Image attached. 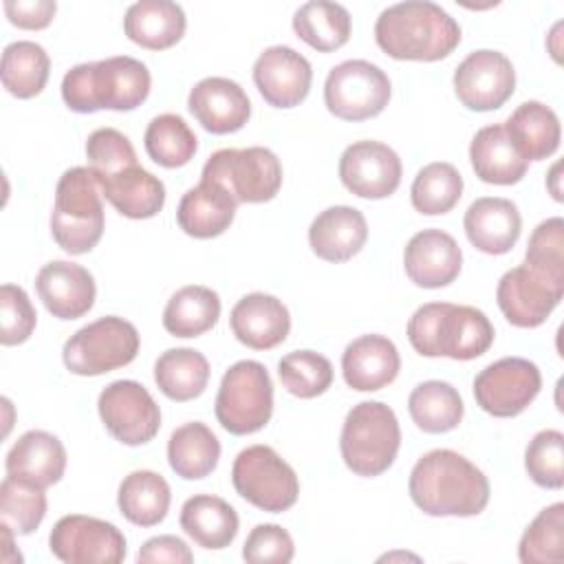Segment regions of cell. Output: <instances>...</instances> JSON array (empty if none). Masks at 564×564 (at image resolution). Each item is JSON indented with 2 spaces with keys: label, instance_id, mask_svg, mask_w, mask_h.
<instances>
[{
  "label": "cell",
  "instance_id": "6da1fadb",
  "mask_svg": "<svg viewBox=\"0 0 564 564\" xmlns=\"http://www.w3.org/2000/svg\"><path fill=\"white\" fill-rule=\"evenodd\" d=\"M408 491L412 502L434 518L478 516L489 502L487 476L454 449L423 454L410 471Z\"/></svg>",
  "mask_w": 564,
  "mask_h": 564
},
{
  "label": "cell",
  "instance_id": "7a4b0ae2",
  "mask_svg": "<svg viewBox=\"0 0 564 564\" xmlns=\"http://www.w3.org/2000/svg\"><path fill=\"white\" fill-rule=\"evenodd\" d=\"M375 40L394 59L438 62L460 44V26L436 2L405 0L379 13Z\"/></svg>",
  "mask_w": 564,
  "mask_h": 564
},
{
  "label": "cell",
  "instance_id": "3957f363",
  "mask_svg": "<svg viewBox=\"0 0 564 564\" xmlns=\"http://www.w3.org/2000/svg\"><path fill=\"white\" fill-rule=\"evenodd\" d=\"M152 77L141 59L115 55L77 64L62 79L64 104L79 115L97 110H134L150 95Z\"/></svg>",
  "mask_w": 564,
  "mask_h": 564
},
{
  "label": "cell",
  "instance_id": "277c9868",
  "mask_svg": "<svg viewBox=\"0 0 564 564\" xmlns=\"http://www.w3.org/2000/svg\"><path fill=\"white\" fill-rule=\"evenodd\" d=\"M494 335L489 317L467 304L427 302L408 322V339L423 357L469 361L489 350Z\"/></svg>",
  "mask_w": 564,
  "mask_h": 564
},
{
  "label": "cell",
  "instance_id": "5b68a950",
  "mask_svg": "<svg viewBox=\"0 0 564 564\" xmlns=\"http://www.w3.org/2000/svg\"><path fill=\"white\" fill-rule=\"evenodd\" d=\"M97 174L86 165L66 170L55 187L51 236L70 256L88 253L104 236V203Z\"/></svg>",
  "mask_w": 564,
  "mask_h": 564
},
{
  "label": "cell",
  "instance_id": "8992f818",
  "mask_svg": "<svg viewBox=\"0 0 564 564\" xmlns=\"http://www.w3.org/2000/svg\"><path fill=\"white\" fill-rule=\"evenodd\" d=\"M401 447V427L390 405L361 401L344 419L339 452L346 467L364 478L388 471Z\"/></svg>",
  "mask_w": 564,
  "mask_h": 564
},
{
  "label": "cell",
  "instance_id": "52a82bcc",
  "mask_svg": "<svg viewBox=\"0 0 564 564\" xmlns=\"http://www.w3.org/2000/svg\"><path fill=\"white\" fill-rule=\"evenodd\" d=\"M214 412L229 434L245 436L260 432L273 414V383L269 370L253 359L229 366L220 379Z\"/></svg>",
  "mask_w": 564,
  "mask_h": 564
},
{
  "label": "cell",
  "instance_id": "ba28073f",
  "mask_svg": "<svg viewBox=\"0 0 564 564\" xmlns=\"http://www.w3.org/2000/svg\"><path fill=\"white\" fill-rule=\"evenodd\" d=\"M137 352L139 330L134 324L117 315H106L75 330L62 348V359L68 372L97 377L128 366Z\"/></svg>",
  "mask_w": 564,
  "mask_h": 564
},
{
  "label": "cell",
  "instance_id": "9c48e42d",
  "mask_svg": "<svg viewBox=\"0 0 564 564\" xmlns=\"http://www.w3.org/2000/svg\"><path fill=\"white\" fill-rule=\"evenodd\" d=\"M203 181L223 185L238 203H267L282 187V163L269 148H223L203 165Z\"/></svg>",
  "mask_w": 564,
  "mask_h": 564
},
{
  "label": "cell",
  "instance_id": "30bf717a",
  "mask_svg": "<svg viewBox=\"0 0 564 564\" xmlns=\"http://www.w3.org/2000/svg\"><path fill=\"white\" fill-rule=\"evenodd\" d=\"M231 482L240 498L269 513L291 509L300 496L295 469L269 445L245 447L231 465Z\"/></svg>",
  "mask_w": 564,
  "mask_h": 564
},
{
  "label": "cell",
  "instance_id": "8fae6325",
  "mask_svg": "<svg viewBox=\"0 0 564 564\" xmlns=\"http://www.w3.org/2000/svg\"><path fill=\"white\" fill-rule=\"evenodd\" d=\"M390 77L368 59H346L330 68L324 82V104L344 121L372 119L390 101Z\"/></svg>",
  "mask_w": 564,
  "mask_h": 564
},
{
  "label": "cell",
  "instance_id": "7c38bea8",
  "mask_svg": "<svg viewBox=\"0 0 564 564\" xmlns=\"http://www.w3.org/2000/svg\"><path fill=\"white\" fill-rule=\"evenodd\" d=\"M542 388L540 368L524 357H502L474 379V399L491 416L509 419L524 412Z\"/></svg>",
  "mask_w": 564,
  "mask_h": 564
},
{
  "label": "cell",
  "instance_id": "4fadbf2b",
  "mask_svg": "<svg viewBox=\"0 0 564 564\" xmlns=\"http://www.w3.org/2000/svg\"><path fill=\"white\" fill-rule=\"evenodd\" d=\"M97 410L104 427L123 445H145L159 434L161 410L139 381L117 379L108 383L97 399Z\"/></svg>",
  "mask_w": 564,
  "mask_h": 564
},
{
  "label": "cell",
  "instance_id": "5bb4252c",
  "mask_svg": "<svg viewBox=\"0 0 564 564\" xmlns=\"http://www.w3.org/2000/svg\"><path fill=\"white\" fill-rule=\"evenodd\" d=\"M48 549L66 564H119L126 557V535L112 522L70 513L51 529Z\"/></svg>",
  "mask_w": 564,
  "mask_h": 564
},
{
  "label": "cell",
  "instance_id": "9a60e30c",
  "mask_svg": "<svg viewBox=\"0 0 564 564\" xmlns=\"http://www.w3.org/2000/svg\"><path fill=\"white\" fill-rule=\"evenodd\" d=\"M513 64L500 51L478 48L469 53L454 70V93L467 110H498L513 95Z\"/></svg>",
  "mask_w": 564,
  "mask_h": 564
},
{
  "label": "cell",
  "instance_id": "2e32d148",
  "mask_svg": "<svg viewBox=\"0 0 564 564\" xmlns=\"http://www.w3.org/2000/svg\"><path fill=\"white\" fill-rule=\"evenodd\" d=\"M564 295V284L553 282L524 262L502 273L496 302L509 324L518 328H538L546 322Z\"/></svg>",
  "mask_w": 564,
  "mask_h": 564
},
{
  "label": "cell",
  "instance_id": "e0dca14e",
  "mask_svg": "<svg viewBox=\"0 0 564 564\" xmlns=\"http://www.w3.org/2000/svg\"><path fill=\"white\" fill-rule=\"evenodd\" d=\"M401 159L381 141H355L339 156V178L359 198L379 200L397 192Z\"/></svg>",
  "mask_w": 564,
  "mask_h": 564
},
{
  "label": "cell",
  "instance_id": "ac0fdd59",
  "mask_svg": "<svg viewBox=\"0 0 564 564\" xmlns=\"http://www.w3.org/2000/svg\"><path fill=\"white\" fill-rule=\"evenodd\" d=\"M313 70L308 59L291 46H269L253 64V84L273 108H293L311 90Z\"/></svg>",
  "mask_w": 564,
  "mask_h": 564
},
{
  "label": "cell",
  "instance_id": "d6986e66",
  "mask_svg": "<svg viewBox=\"0 0 564 564\" xmlns=\"http://www.w3.org/2000/svg\"><path fill=\"white\" fill-rule=\"evenodd\" d=\"M35 289L46 311L57 319H77L86 315L97 295L93 273L68 260H51L35 275Z\"/></svg>",
  "mask_w": 564,
  "mask_h": 564
},
{
  "label": "cell",
  "instance_id": "ffe728a7",
  "mask_svg": "<svg viewBox=\"0 0 564 564\" xmlns=\"http://www.w3.org/2000/svg\"><path fill=\"white\" fill-rule=\"evenodd\" d=\"M187 108L212 134L238 132L251 117V101L245 88L227 77H205L196 82L189 90Z\"/></svg>",
  "mask_w": 564,
  "mask_h": 564
},
{
  "label": "cell",
  "instance_id": "44dd1931",
  "mask_svg": "<svg viewBox=\"0 0 564 564\" xmlns=\"http://www.w3.org/2000/svg\"><path fill=\"white\" fill-rule=\"evenodd\" d=\"M463 267V251L454 236L443 229H423L414 234L403 251L405 275L423 289L452 284Z\"/></svg>",
  "mask_w": 564,
  "mask_h": 564
},
{
  "label": "cell",
  "instance_id": "7402d4cb",
  "mask_svg": "<svg viewBox=\"0 0 564 564\" xmlns=\"http://www.w3.org/2000/svg\"><path fill=\"white\" fill-rule=\"evenodd\" d=\"M229 326L236 339L247 348L271 350L286 339L291 330V315L275 295L247 293L234 304Z\"/></svg>",
  "mask_w": 564,
  "mask_h": 564
},
{
  "label": "cell",
  "instance_id": "603a6c76",
  "mask_svg": "<svg viewBox=\"0 0 564 564\" xmlns=\"http://www.w3.org/2000/svg\"><path fill=\"white\" fill-rule=\"evenodd\" d=\"M401 370V357L392 339L370 333L352 339L341 355V375L357 392H377L390 386Z\"/></svg>",
  "mask_w": 564,
  "mask_h": 564
},
{
  "label": "cell",
  "instance_id": "cb8c5ba5",
  "mask_svg": "<svg viewBox=\"0 0 564 564\" xmlns=\"http://www.w3.org/2000/svg\"><path fill=\"white\" fill-rule=\"evenodd\" d=\"M467 240L482 253L502 256L520 238L522 218L513 200L500 196L476 198L463 218Z\"/></svg>",
  "mask_w": 564,
  "mask_h": 564
},
{
  "label": "cell",
  "instance_id": "d4e9b609",
  "mask_svg": "<svg viewBox=\"0 0 564 564\" xmlns=\"http://www.w3.org/2000/svg\"><path fill=\"white\" fill-rule=\"evenodd\" d=\"M4 467L7 476L46 489L62 480L66 471V449L55 434L29 430L11 445Z\"/></svg>",
  "mask_w": 564,
  "mask_h": 564
},
{
  "label": "cell",
  "instance_id": "484cf974",
  "mask_svg": "<svg viewBox=\"0 0 564 564\" xmlns=\"http://www.w3.org/2000/svg\"><path fill=\"white\" fill-rule=\"evenodd\" d=\"M368 240L366 216L350 205H335L319 212L308 227L313 253L326 262H346Z\"/></svg>",
  "mask_w": 564,
  "mask_h": 564
},
{
  "label": "cell",
  "instance_id": "4316f807",
  "mask_svg": "<svg viewBox=\"0 0 564 564\" xmlns=\"http://www.w3.org/2000/svg\"><path fill=\"white\" fill-rule=\"evenodd\" d=\"M238 200L218 183L203 181L189 187L176 207L178 227L198 240L225 234L236 216Z\"/></svg>",
  "mask_w": 564,
  "mask_h": 564
},
{
  "label": "cell",
  "instance_id": "83f0119b",
  "mask_svg": "<svg viewBox=\"0 0 564 564\" xmlns=\"http://www.w3.org/2000/svg\"><path fill=\"white\" fill-rule=\"evenodd\" d=\"M187 20L181 4L170 0H139L128 7L123 31L130 42L148 51H165L181 42Z\"/></svg>",
  "mask_w": 564,
  "mask_h": 564
},
{
  "label": "cell",
  "instance_id": "f1b7e54d",
  "mask_svg": "<svg viewBox=\"0 0 564 564\" xmlns=\"http://www.w3.org/2000/svg\"><path fill=\"white\" fill-rule=\"evenodd\" d=\"M104 198L126 218L143 220L156 216L165 205V185L139 163L108 178H99Z\"/></svg>",
  "mask_w": 564,
  "mask_h": 564
},
{
  "label": "cell",
  "instance_id": "f546056e",
  "mask_svg": "<svg viewBox=\"0 0 564 564\" xmlns=\"http://www.w3.org/2000/svg\"><path fill=\"white\" fill-rule=\"evenodd\" d=\"M181 529L203 549L220 551L227 549L238 535L236 509L212 494H196L181 507Z\"/></svg>",
  "mask_w": 564,
  "mask_h": 564
},
{
  "label": "cell",
  "instance_id": "4dcf8cb0",
  "mask_svg": "<svg viewBox=\"0 0 564 564\" xmlns=\"http://www.w3.org/2000/svg\"><path fill=\"white\" fill-rule=\"evenodd\" d=\"M502 126L516 152L527 163L549 159L560 148V119L542 101H522Z\"/></svg>",
  "mask_w": 564,
  "mask_h": 564
},
{
  "label": "cell",
  "instance_id": "1f68e13d",
  "mask_svg": "<svg viewBox=\"0 0 564 564\" xmlns=\"http://www.w3.org/2000/svg\"><path fill=\"white\" fill-rule=\"evenodd\" d=\"M469 161L476 176L491 185H513L522 181L529 163L516 152L502 123L480 128L469 143Z\"/></svg>",
  "mask_w": 564,
  "mask_h": 564
},
{
  "label": "cell",
  "instance_id": "d6a6232c",
  "mask_svg": "<svg viewBox=\"0 0 564 564\" xmlns=\"http://www.w3.org/2000/svg\"><path fill=\"white\" fill-rule=\"evenodd\" d=\"M172 502L167 480L152 469L130 471L117 491L121 516L137 527H154L165 520Z\"/></svg>",
  "mask_w": 564,
  "mask_h": 564
},
{
  "label": "cell",
  "instance_id": "836d02e7",
  "mask_svg": "<svg viewBox=\"0 0 564 564\" xmlns=\"http://www.w3.org/2000/svg\"><path fill=\"white\" fill-rule=\"evenodd\" d=\"M218 458L220 443L205 423L189 421L170 434L167 463L176 476L200 480L216 469Z\"/></svg>",
  "mask_w": 564,
  "mask_h": 564
},
{
  "label": "cell",
  "instance_id": "e575fe53",
  "mask_svg": "<svg viewBox=\"0 0 564 564\" xmlns=\"http://www.w3.org/2000/svg\"><path fill=\"white\" fill-rule=\"evenodd\" d=\"M220 317V297L203 284L178 289L163 308V328L174 337H198L216 326Z\"/></svg>",
  "mask_w": 564,
  "mask_h": 564
},
{
  "label": "cell",
  "instance_id": "d590c367",
  "mask_svg": "<svg viewBox=\"0 0 564 564\" xmlns=\"http://www.w3.org/2000/svg\"><path fill=\"white\" fill-rule=\"evenodd\" d=\"M154 381L167 399L192 401L207 388L209 361L194 348H170L154 364Z\"/></svg>",
  "mask_w": 564,
  "mask_h": 564
},
{
  "label": "cell",
  "instance_id": "8d00e7d4",
  "mask_svg": "<svg viewBox=\"0 0 564 564\" xmlns=\"http://www.w3.org/2000/svg\"><path fill=\"white\" fill-rule=\"evenodd\" d=\"M408 412L419 430L427 434H445L458 427L465 414V405L452 383L430 379L410 392Z\"/></svg>",
  "mask_w": 564,
  "mask_h": 564
},
{
  "label": "cell",
  "instance_id": "74e56055",
  "mask_svg": "<svg viewBox=\"0 0 564 564\" xmlns=\"http://www.w3.org/2000/svg\"><path fill=\"white\" fill-rule=\"evenodd\" d=\"M293 31L311 48L330 53L350 37V13L339 2L311 0L293 13Z\"/></svg>",
  "mask_w": 564,
  "mask_h": 564
},
{
  "label": "cell",
  "instance_id": "f35d334b",
  "mask_svg": "<svg viewBox=\"0 0 564 564\" xmlns=\"http://www.w3.org/2000/svg\"><path fill=\"white\" fill-rule=\"evenodd\" d=\"M51 59L44 46L31 40H18L4 46L0 77L2 86L18 99L40 95L48 82Z\"/></svg>",
  "mask_w": 564,
  "mask_h": 564
},
{
  "label": "cell",
  "instance_id": "ab89813d",
  "mask_svg": "<svg viewBox=\"0 0 564 564\" xmlns=\"http://www.w3.org/2000/svg\"><path fill=\"white\" fill-rule=\"evenodd\" d=\"M143 145L156 165L174 170L187 165L194 159L198 139L181 115L163 112L148 123Z\"/></svg>",
  "mask_w": 564,
  "mask_h": 564
},
{
  "label": "cell",
  "instance_id": "60d3db41",
  "mask_svg": "<svg viewBox=\"0 0 564 564\" xmlns=\"http://www.w3.org/2000/svg\"><path fill=\"white\" fill-rule=\"evenodd\" d=\"M463 196L460 172L445 161H434L421 167L410 187L412 207L425 216H441L456 207Z\"/></svg>",
  "mask_w": 564,
  "mask_h": 564
},
{
  "label": "cell",
  "instance_id": "b9f144b4",
  "mask_svg": "<svg viewBox=\"0 0 564 564\" xmlns=\"http://www.w3.org/2000/svg\"><path fill=\"white\" fill-rule=\"evenodd\" d=\"M518 557L522 564H551L564 557V502L544 507L524 529Z\"/></svg>",
  "mask_w": 564,
  "mask_h": 564
},
{
  "label": "cell",
  "instance_id": "7bdbcfd3",
  "mask_svg": "<svg viewBox=\"0 0 564 564\" xmlns=\"http://www.w3.org/2000/svg\"><path fill=\"white\" fill-rule=\"evenodd\" d=\"M46 516V494L42 487L7 476L0 485V524L15 535L33 533Z\"/></svg>",
  "mask_w": 564,
  "mask_h": 564
},
{
  "label": "cell",
  "instance_id": "ee69618b",
  "mask_svg": "<svg viewBox=\"0 0 564 564\" xmlns=\"http://www.w3.org/2000/svg\"><path fill=\"white\" fill-rule=\"evenodd\" d=\"M278 377L297 399H315L333 383V364L315 350H293L278 361Z\"/></svg>",
  "mask_w": 564,
  "mask_h": 564
},
{
  "label": "cell",
  "instance_id": "f6af8a7d",
  "mask_svg": "<svg viewBox=\"0 0 564 564\" xmlns=\"http://www.w3.org/2000/svg\"><path fill=\"white\" fill-rule=\"evenodd\" d=\"M529 478L544 489L564 487V434L560 430L538 432L524 449Z\"/></svg>",
  "mask_w": 564,
  "mask_h": 564
},
{
  "label": "cell",
  "instance_id": "bcb514c9",
  "mask_svg": "<svg viewBox=\"0 0 564 564\" xmlns=\"http://www.w3.org/2000/svg\"><path fill=\"white\" fill-rule=\"evenodd\" d=\"M524 264L540 275L564 284V220L560 216L546 218L533 229Z\"/></svg>",
  "mask_w": 564,
  "mask_h": 564
},
{
  "label": "cell",
  "instance_id": "7dc6e473",
  "mask_svg": "<svg viewBox=\"0 0 564 564\" xmlns=\"http://www.w3.org/2000/svg\"><path fill=\"white\" fill-rule=\"evenodd\" d=\"M88 167L97 178H108L126 167L137 165V152L130 139L117 128H97L86 141Z\"/></svg>",
  "mask_w": 564,
  "mask_h": 564
},
{
  "label": "cell",
  "instance_id": "c3c4849f",
  "mask_svg": "<svg viewBox=\"0 0 564 564\" xmlns=\"http://www.w3.org/2000/svg\"><path fill=\"white\" fill-rule=\"evenodd\" d=\"M37 313L26 295V291L18 284L0 286V341L2 346L24 344L35 330Z\"/></svg>",
  "mask_w": 564,
  "mask_h": 564
},
{
  "label": "cell",
  "instance_id": "681fc988",
  "mask_svg": "<svg viewBox=\"0 0 564 564\" xmlns=\"http://www.w3.org/2000/svg\"><path fill=\"white\" fill-rule=\"evenodd\" d=\"M295 555V544L293 538L286 529H282L280 524H256L242 546V557L245 562L251 564H260V562H278V564H286L291 562Z\"/></svg>",
  "mask_w": 564,
  "mask_h": 564
},
{
  "label": "cell",
  "instance_id": "f907efd6",
  "mask_svg": "<svg viewBox=\"0 0 564 564\" xmlns=\"http://www.w3.org/2000/svg\"><path fill=\"white\" fill-rule=\"evenodd\" d=\"M2 9L11 24L18 29H46L57 11V4L53 0H4Z\"/></svg>",
  "mask_w": 564,
  "mask_h": 564
},
{
  "label": "cell",
  "instance_id": "816d5d0a",
  "mask_svg": "<svg viewBox=\"0 0 564 564\" xmlns=\"http://www.w3.org/2000/svg\"><path fill=\"white\" fill-rule=\"evenodd\" d=\"M137 562H170V564H192L194 553L178 535H154L143 542L137 553Z\"/></svg>",
  "mask_w": 564,
  "mask_h": 564
},
{
  "label": "cell",
  "instance_id": "f5cc1de1",
  "mask_svg": "<svg viewBox=\"0 0 564 564\" xmlns=\"http://www.w3.org/2000/svg\"><path fill=\"white\" fill-rule=\"evenodd\" d=\"M557 172H560V163H555L553 167H551V174H549V189H551V194H553V198L555 200H562V192H560V187H557Z\"/></svg>",
  "mask_w": 564,
  "mask_h": 564
}]
</instances>
